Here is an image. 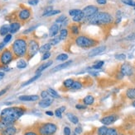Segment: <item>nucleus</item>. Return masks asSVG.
I'll list each match as a JSON object with an SVG mask.
<instances>
[{"label":"nucleus","instance_id":"15","mask_svg":"<svg viewBox=\"0 0 135 135\" xmlns=\"http://www.w3.org/2000/svg\"><path fill=\"white\" fill-rule=\"evenodd\" d=\"M105 49H106L105 46H99V47H96V48H94L92 50L90 51L89 57H94V56H96L99 54H101L102 52L105 51Z\"/></svg>","mask_w":135,"mask_h":135},{"label":"nucleus","instance_id":"25","mask_svg":"<svg viewBox=\"0 0 135 135\" xmlns=\"http://www.w3.org/2000/svg\"><path fill=\"white\" fill-rule=\"evenodd\" d=\"M27 61L23 59H20L19 60L17 63V68H19V69H23V68H25L27 67Z\"/></svg>","mask_w":135,"mask_h":135},{"label":"nucleus","instance_id":"13","mask_svg":"<svg viewBox=\"0 0 135 135\" xmlns=\"http://www.w3.org/2000/svg\"><path fill=\"white\" fill-rule=\"evenodd\" d=\"M19 100L22 101H37L39 100V96L37 95H31V96H21L18 97Z\"/></svg>","mask_w":135,"mask_h":135},{"label":"nucleus","instance_id":"9","mask_svg":"<svg viewBox=\"0 0 135 135\" xmlns=\"http://www.w3.org/2000/svg\"><path fill=\"white\" fill-rule=\"evenodd\" d=\"M120 73L124 76H131L133 73V68L132 65L128 63H124L121 65L120 68Z\"/></svg>","mask_w":135,"mask_h":135},{"label":"nucleus","instance_id":"16","mask_svg":"<svg viewBox=\"0 0 135 135\" xmlns=\"http://www.w3.org/2000/svg\"><path fill=\"white\" fill-rule=\"evenodd\" d=\"M60 31V26L57 24H53L52 26L50 27V30H49V36L51 37H54L57 35L58 31Z\"/></svg>","mask_w":135,"mask_h":135},{"label":"nucleus","instance_id":"42","mask_svg":"<svg viewBox=\"0 0 135 135\" xmlns=\"http://www.w3.org/2000/svg\"><path fill=\"white\" fill-rule=\"evenodd\" d=\"M11 39H12V35H11V34H8V35H6L4 36V41H3V42H4L5 45H6V44H8L9 41H10Z\"/></svg>","mask_w":135,"mask_h":135},{"label":"nucleus","instance_id":"29","mask_svg":"<svg viewBox=\"0 0 135 135\" xmlns=\"http://www.w3.org/2000/svg\"><path fill=\"white\" fill-rule=\"evenodd\" d=\"M74 82H75V81H74L73 79H66V80H65V81H64L63 85H64V87H65V88L71 89V88L72 84H73Z\"/></svg>","mask_w":135,"mask_h":135},{"label":"nucleus","instance_id":"56","mask_svg":"<svg viewBox=\"0 0 135 135\" xmlns=\"http://www.w3.org/2000/svg\"><path fill=\"white\" fill-rule=\"evenodd\" d=\"M4 76H5V73L4 72H0V80H2L3 78L4 77Z\"/></svg>","mask_w":135,"mask_h":135},{"label":"nucleus","instance_id":"50","mask_svg":"<svg viewBox=\"0 0 135 135\" xmlns=\"http://www.w3.org/2000/svg\"><path fill=\"white\" fill-rule=\"evenodd\" d=\"M55 115H56V117H58V118H61V117H62V113L59 111V109L56 110V111H55Z\"/></svg>","mask_w":135,"mask_h":135},{"label":"nucleus","instance_id":"11","mask_svg":"<svg viewBox=\"0 0 135 135\" xmlns=\"http://www.w3.org/2000/svg\"><path fill=\"white\" fill-rule=\"evenodd\" d=\"M18 18L21 21H27V19H29L31 17V12L29 9L24 8L22 9V10L18 12Z\"/></svg>","mask_w":135,"mask_h":135},{"label":"nucleus","instance_id":"46","mask_svg":"<svg viewBox=\"0 0 135 135\" xmlns=\"http://www.w3.org/2000/svg\"><path fill=\"white\" fill-rule=\"evenodd\" d=\"M50 57H51V53L46 52V53H45V54H43V56H42V60H46V59H49Z\"/></svg>","mask_w":135,"mask_h":135},{"label":"nucleus","instance_id":"58","mask_svg":"<svg viewBox=\"0 0 135 135\" xmlns=\"http://www.w3.org/2000/svg\"><path fill=\"white\" fill-rule=\"evenodd\" d=\"M132 105H133V107H135V100H133V102H132Z\"/></svg>","mask_w":135,"mask_h":135},{"label":"nucleus","instance_id":"30","mask_svg":"<svg viewBox=\"0 0 135 135\" xmlns=\"http://www.w3.org/2000/svg\"><path fill=\"white\" fill-rule=\"evenodd\" d=\"M67 36H68V31H67L66 29L61 30V31H60V36H59L60 39H61V40H64L67 37Z\"/></svg>","mask_w":135,"mask_h":135},{"label":"nucleus","instance_id":"21","mask_svg":"<svg viewBox=\"0 0 135 135\" xmlns=\"http://www.w3.org/2000/svg\"><path fill=\"white\" fill-rule=\"evenodd\" d=\"M66 116H67V118L69 119V120H70L72 124H76L79 123V119H78V117L75 115L74 114H72V113H67Z\"/></svg>","mask_w":135,"mask_h":135},{"label":"nucleus","instance_id":"60","mask_svg":"<svg viewBox=\"0 0 135 135\" xmlns=\"http://www.w3.org/2000/svg\"><path fill=\"white\" fill-rule=\"evenodd\" d=\"M72 135H77V134H76V133H73V134H72Z\"/></svg>","mask_w":135,"mask_h":135},{"label":"nucleus","instance_id":"1","mask_svg":"<svg viewBox=\"0 0 135 135\" xmlns=\"http://www.w3.org/2000/svg\"><path fill=\"white\" fill-rule=\"evenodd\" d=\"M26 110L23 107H8L2 111L0 115V131L13 125L23 115Z\"/></svg>","mask_w":135,"mask_h":135},{"label":"nucleus","instance_id":"7","mask_svg":"<svg viewBox=\"0 0 135 135\" xmlns=\"http://www.w3.org/2000/svg\"><path fill=\"white\" fill-rule=\"evenodd\" d=\"M39 45L37 41L35 40H31L29 43L27 44V57L28 59H32L33 56L37 55V53L39 51Z\"/></svg>","mask_w":135,"mask_h":135},{"label":"nucleus","instance_id":"40","mask_svg":"<svg viewBox=\"0 0 135 135\" xmlns=\"http://www.w3.org/2000/svg\"><path fill=\"white\" fill-rule=\"evenodd\" d=\"M60 40H61L60 37H55V38H53L50 40V44H51L52 45H56L60 42Z\"/></svg>","mask_w":135,"mask_h":135},{"label":"nucleus","instance_id":"57","mask_svg":"<svg viewBox=\"0 0 135 135\" xmlns=\"http://www.w3.org/2000/svg\"><path fill=\"white\" fill-rule=\"evenodd\" d=\"M46 114L47 115H49V116H52L53 115H54V114H53V112H52V111H46Z\"/></svg>","mask_w":135,"mask_h":135},{"label":"nucleus","instance_id":"28","mask_svg":"<svg viewBox=\"0 0 135 135\" xmlns=\"http://www.w3.org/2000/svg\"><path fill=\"white\" fill-rule=\"evenodd\" d=\"M80 88H82V83H81L80 82H79V81H76V82H74L73 84H72L71 89H73V90H80Z\"/></svg>","mask_w":135,"mask_h":135},{"label":"nucleus","instance_id":"4","mask_svg":"<svg viewBox=\"0 0 135 135\" xmlns=\"http://www.w3.org/2000/svg\"><path fill=\"white\" fill-rule=\"evenodd\" d=\"M57 131V125L54 123H44L37 127L39 135H53Z\"/></svg>","mask_w":135,"mask_h":135},{"label":"nucleus","instance_id":"43","mask_svg":"<svg viewBox=\"0 0 135 135\" xmlns=\"http://www.w3.org/2000/svg\"><path fill=\"white\" fill-rule=\"evenodd\" d=\"M115 59H119V60H124V59H126V55H125L124 54L116 55H115Z\"/></svg>","mask_w":135,"mask_h":135},{"label":"nucleus","instance_id":"8","mask_svg":"<svg viewBox=\"0 0 135 135\" xmlns=\"http://www.w3.org/2000/svg\"><path fill=\"white\" fill-rule=\"evenodd\" d=\"M82 12L84 14L85 18H89L91 17V16L95 15V13L98 12V8L93 5L87 6V7H86L82 10Z\"/></svg>","mask_w":135,"mask_h":135},{"label":"nucleus","instance_id":"20","mask_svg":"<svg viewBox=\"0 0 135 135\" xmlns=\"http://www.w3.org/2000/svg\"><path fill=\"white\" fill-rule=\"evenodd\" d=\"M83 102L86 105H91L94 102H95V98H94L93 96H86L83 99Z\"/></svg>","mask_w":135,"mask_h":135},{"label":"nucleus","instance_id":"53","mask_svg":"<svg viewBox=\"0 0 135 135\" xmlns=\"http://www.w3.org/2000/svg\"><path fill=\"white\" fill-rule=\"evenodd\" d=\"M97 3H98L99 4H106V3H107V1L106 0H97Z\"/></svg>","mask_w":135,"mask_h":135},{"label":"nucleus","instance_id":"61","mask_svg":"<svg viewBox=\"0 0 135 135\" xmlns=\"http://www.w3.org/2000/svg\"><path fill=\"white\" fill-rule=\"evenodd\" d=\"M134 21H135V20H134Z\"/></svg>","mask_w":135,"mask_h":135},{"label":"nucleus","instance_id":"34","mask_svg":"<svg viewBox=\"0 0 135 135\" xmlns=\"http://www.w3.org/2000/svg\"><path fill=\"white\" fill-rule=\"evenodd\" d=\"M81 12H82V10H80V9H72V10L69 11V14L72 17H75V16L80 14Z\"/></svg>","mask_w":135,"mask_h":135},{"label":"nucleus","instance_id":"10","mask_svg":"<svg viewBox=\"0 0 135 135\" xmlns=\"http://www.w3.org/2000/svg\"><path fill=\"white\" fill-rule=\"evenodd\" d=\"M117 116L115 115H107V116H105L104 118H102L101 120H100V122L104 124V125H110L113 123H114V122L117 120Z\"/></svg>","mask_w":135,"mask_h":135},{"label":"nucleus","instance_id":"2","mask_svg":"<svg viewBox=\"0 0 135 135\" xmlns=\"http://www.w3.org/2000/svg\"><path fill=\"white\" fill-rule=\"evenodd\" d=\"M11 50L15 57L17 58H23L26 56L27 52V40L23 38H18L15 40V41L12 45Z\"/></svg>","mask_w":135,"mask_h":135},{"label":"nucleus","instance_id":"26","mask_svg":"<svg viewBox=\"0 0 135 135\" xmlns=\"http://www.w3.org/2000/svg\"><path fill=\"white\" fill-rule=\"evenodd\" d=\"M9 32V25H4L0 28V35L6 36Z\"/></svg>","mask_w":135,"mask_h":135},{"label":"nucleus","instance_id":"49","mask_svg":"<svg viewBox=\"0 0 135 135\" xmlns=\"http://www.w3.org/2000/svg\"><path fill=\"white\" fill-rule=\"evenodd\" d=\"M39 3V0H28V4L30 5H37Z\"/></svg>","mask_w":135,"mask_h":135},{"label":"nucleus","instance_id":"41","mask_svg":"<svg viewBox=\"0 0 135 135\" xmlns=\"http://www.w3.org/2000/svg\"><path fill=\"white\" fill-rule=\"evenodd\" d=\"M66 20V17H65V15H61V16H60L59 17H57V19L56 20V23H62V22H64V21Z\"/></svg>","mask_w":135,"mask_h":135},{"label":"nucleus","instance_id":"37","mask_svg":"<svg viewBox=\"0 0 135 135\" xmlns=\"http://www.w3.org/2000/svg\"><path fill=\"white\" fill-rule=\"evenodd\" d=\"M71 32L73 35H78V34H79V27H78L77 26H76V25L71 26Z\"/></svg>","mask_w":135,"mask_h":135},{"label":"nucleus","instance_id":"47","mask_svg":"<svg viewBox=\"0 0 135 135\" xmlns=\"http://www.w3.org/2000/svg\"><path fill=\"white\" fill-rule=\"evenodd\" d=\"M71 128L69 127H65L64 128V134L65 135H71Z\"/></svg>","mask_w":135,"mask_h":135},{"label":"nucleus","instance_id":"19","mask_svg":"<svg viewBox=\"0 0 135 135\" xmlns=\"http://www.w3.org/2000/svg\"><path fill=\"white\" fill-rule=\"evenodd\" d=\"M53 100L51 98H45L39 101V106L42 108H46L52 104Z\"/></svg>","mask_w":135,"mask_h":135},{"label":"nucleus","instance_id":"48","mask_svg":"<svg viewBox=\"0 0 135 135\" xmlns=\"http://www.w3.org/2000/svg\"><path fill=\"white\" fill-rule=\"evenodd\" d=\"M75 133H76V134H80L81 133H82V128H81L80 126L76 127V128H75Z\"/></svg>","mask_w":135,"mask_h":135},{"label":"nucleus","instance_id":"12","mask_svg":"<svg viewBox=\"0 0 135 135\" xmlns=\"http://www.w3.org/2000/svg\"><path fill=\"white\" fill-rule=\"evenodd\" d=\"M17 133V128L13 125L4 128V130L0 131V135H15Z\"/></svg>","mask_w":135,"mask_h":135},{"label":"nucleus","instance_id":"6","mask_svg":"<svg viewBox=\"0 0 135 135\" xmlns=\"http://www.w3.org/2000/svg\"><path fill=\"white\" fill-rule=\"evenodd\" d=\"M14 55L11 49H5L0 55V65L7 66L13 60Z\"/></svg>","mask_w":135,"mask_h":135},{"label":"nucleus","instance_id":"39","mask_svg":"<svg viewBox=\"0 0 135 135\" xmlns=\"http://www.w3.org/2000/svg\"><path fill=\"white\" fill-rule=\"evenodd\" d=\"M122 2H123L124 4L132 6V7H135V1L134 0H122Z\"/></svg>","mask_w":135,"mask_h":135},{"label":"nucleus","instance_id":"5","mask_svg":"<svg viewBox=\"0 0 135 135\" xmlns=\"http://www.w3.org/2000/svg\"><path fill=\"white\" fill-rule=\"evenodd\" d=\"M76 43L78 46L81 47V48H90V47H92L96 45V41L95 40L84 36H78L76 39Z\"/></svg>","mask_w":135,"mask_h":135},{"label":"nucleus","instance_id":"45","mask_svg":"<svg viewBox=\"0 0 135 135\" xmlns=\"http://www.w3.org/2000/svg\"><path fill=\"white\" fill-rule=\"evenodd\" d=\"M41 96L42 97V99L48 98L49 94H48V92H47V91H42V92H41Z\"/></svg>","mask_w":135,"mask_h":135},{"label":"nucleus","instance_id":"51","mask_svg":"<svg viewBox=\"0 0 135 135\" xmlns=\"http://www.w3.org/2000/svg\"><path fill=\"white\" fill-rule=\"evenodd\" d=\"M76 108L77 110H85V109H86V105L78 104V105H76Z\"/></svg>","mask_w":135,"mask_h":135},{"label":"nucleus","instance_id":"54","mask_svg":"<svg viewBox=\"0 0 135 135\" xmlns=\"http://www.w3.org/2000/svg\"><path fill=\"white\" fill-rule=\"evenodd\" d=\"M65 109H66V108H65V106H61V107L59 108V111H61V113H63V112L65 111Z\"/></svg>","mask_w":135,"mask_h":135},{"label":"nucleus","instance_id":"14","mask_svg":"<svg viewBox=\"0 0 135 135\" xmlns=\"http://www.w3.org/2000/svg\"><path fill=\"white\" fill-rule=\"evenodd\" d=\"M72 64V61H66V62H64L63 64H59L57 66H56L55 68H53L51 70V73H56V72H58L60 70H62L64 69V68H66L67 67H69L71 64Z\"/></svg>","mask_w":135,"mask_h":135},{"label":"nucleus","instance_id":"27","mask_svg":"<svg viewBox=\"0 0 135 135\" xmlns=\"http://www.w3.org/2000/svg\"><path fill=\"white\" fill-rule=\"evenodd\" d=\"M108 131V128L106 127V125H104L102 127H99L97 130V134L98 135H106Z\"/></svg>","mask_w":135,"mask_h":135},{"label":"nucleus","instance_id":"31","mask_svg":"<svg viewBox=\"0 0 135 135\" xmlns=\"http://www.w3.org/2000/svg\"><path fill=\"white\" fill-rule=\"evenodd\" d=\"M47 92L49 94V96H51L52 97H53V98H59L60 97L59 94L56 92L55 90H53L52 88H48Z\"/></svg>","mask_w":135,"mask_h":135},{"label":"nucleus","instance_id":"22","mask_svg":"<svg viewBox=\"0 0 135 135\" xmlns=\"http://www.w3.org/2000/svg\"><path fill=\"white\" fill-rule=\"evenodd\" d=\"M126 96L130 100L135 99V88H133V87L128 88L126 91Z\"/></svg>","mask_w":135,"mask_h":135},{"label":"nucleus","instance_id":"36","mask_svg":"<svg viewBox=\"0 0 135 135\" xmlns=\"http://www.w3.org/2000/svg\"><path fill=\"white\" fill-rule=\"evenodd\" d=\"M60 12H61V11L60 10H51L49 12H47L46 15H45V17H51V16H54V15H57L59 14Z\"/></svg>","mask_w":135,"mask_h":135},{"label":"nucleus","instance_id":"32","mask_svg":"<svg viewBox=\"0 0 135 135\" xmlns=\"http://www.w3.org/2000/svg\"><path fill=\"white\" fill-rule=\"evenodd\" d=\"M106 135H119V132L114 128H108Z\"/></svg>","mask_w":135,"mask_h":135},{"label":"nucleus","instance_id":"18","mask_svg":"<svg viewBox=\"0 0 135 135\" xmlns=\"http://www.w3.org/2000/svg\"><path fill=\"white\" fill-rule=\"evenodd\" d=\"M21 27V24L19 22H12L9 25V32L10 34L16 33L17 31H19Z\"/></svg>","mask_w":135,"mask_h":135},{"label":"nucleus","instance_id":"52","mask_svg":"<svg viewBox=\"0 0 135 135\" xmlns=\"http://www.w3.org/2000/svg\"><path fill=\"white\" fill-rule=\"evenodd\" d=\"M8 88H9V87H7L6 88L3 89L2 91H0V96H2L3 95H4V94L7 92V91L8 90Z\"/></svg>","mask_w":135,"mask_h":135},{"label":"nucleus","instance_id":"17","mask_svg":"<svg viewBox=\"0 0 135 135\" xmlns=\"http://www.w3.org/2000/svg\"><path fill=\"white\" fill-rule=\"evenodd\" d=\"M53 64V61H47V62H46V63H44V64H42V65H40L38 68H37V69L36 70V73H41L43 70H45L47 68L49 67H51V65Z\"/></svg>","mask_w":135,"mask_h":135},{"label":"nucleus","instance_id":"38","mask_svg":"<svg viewBox=\"0 0 135 135\" xmlns=\"http://www.w3.org/2000/svg\"><path fill=\"white\" fill-rule=\"evenodd\" d=\"M104 64H105L104 61H99L98 63H96L95 65H93L92 68L93 69H100V68H102V66L104 65Z\"/></svg>","mask_w":135,"mask_h":135},{"label":"nucleus","instance_id":"24","mask_svg":"<svg viewBox=\"0 0 135 135\" xmlns=\"http://www.w3.org/2000/svg\"><path fill=\"white\" fill-rule=\"evenodd\" d=\"M41 73H37V74H36L35 76H34L33 77H32L31 79H29L28 81H27V82H25V83L22 85V87H25V86H27V85H29V84H31V83H32L33 82H35L36 80H37L38 78L41 77Z\"/></svg>","mask_w":135,"mask_h":135},{"label":"nucleus","instance_id":"3","mask_svg":"<svg viewBox=\"0 0 135 135\" xmlns=\"http://www.w3.org/2000/svg\"><path fill=\"white\" fill-rule=\"evenodd\" d=\"M90 23L91 24H98V25H106L109 24L113 21L112 16L108 12H99L95 15L91 16L90 17L87 18Z\"/></svg>","mask_w":135,"mask_h":135},{"label":"nucleus","instance_id":"55","mask_svg":"<svg viewBox=\"0 0 135 135\" xmlns=\"http://www.w3.org/2000/svg\"><path fill=\"white\" fill-rule=\"evenodd\" d=\"M4 46H5V44H4V42L0 43V52H1L3 49H4Z\"/></svg>","mask_w":135,"mask_h":135},{"label":"nucleus","instance_id":"59","mask_svg":"<svg viewBox=\"0 0 135 135\" xmlns=\"http://www.w3.org/2000/svg\"><path fill=\"white\" fill-rule=\"evenodd\" d=\"M119 135H125V134H124V133H119Z\"/></svg>","mask_w":135,"mask_h":135},{"label":"nucleus","instance_id":"33","mask_svg":"<svg viewBox=\"0 0 135 135\" xmlns=\"http://www.w3.org/2000/svg\"><path fill=\"white\" fill-rule=\"evenodd\" d=\"M83 18H85L84 14H83V12H81V13H80V14H78L76 16H75V17H73V21H76V22H79V21H80L81 20L83 19Z\"/></svg>","mask_w":135,"mask_h":135},{"label":"nucleus","instance_id":"23","mask_svg":"<svg viewBox=\"0 0 135 135\" xmlns=\"http://www.w3.org/2000/svg\"><path fill=\"white\" fill-rule=\"evenodd\" d=\"M51 49H52V45L50 43H47V44L43 45L42 47H40L39 51H40V53H42V54H45L46 52H49V50Z\"/></svg>","mask_w":135,"mask_h":135},{"label":"nucleus","instance_id":"44","mask_svg":"<svg viewBox=\"0 0 135 135\" xmlns=\"http://www.w3.org/2000/svg\"><path fill=\"white\" fill-rule=\"evenodd\" d=\"M23 135H39L37 131L34 130H27L23 133Z\"/></svg>","mask_w":135,"mask_h":135},{"label":"nucleus","instance_id":"35","mask_svg":"<svg viewBox=\"0 0 135 135\" xmlns=\"http://www.w3.org/2000/svg\"><path fill=\"white\" fill-rule=\"evenodd\" d=\"M68 59V55L66 54H61L58 56H56V59L61 61H65Z\"/></svg>","mask_w":135,"mask_h":135},{"label":"nucleus","instance_id":"62","mask_svg":"<svg viewBox=\"0 0 135 135\" xmlns=\"http://www.w3.org/2000/svg\"><path fill=\"white\" fill-rule=\"evenodd\" d=\"M134 8H135V7H134Z\"/></svg>","mask_w":135,"mask_h":135}]
</instances>
